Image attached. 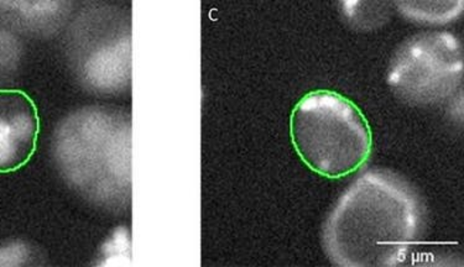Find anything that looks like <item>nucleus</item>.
I'll use <instances>...</instances> for the list:
<instances>
[{
    "mask_svg": "<svg viewBox=\"0 0 464 267\" xmlns=\"http://www.w3.org/2000/svg\"><path fill=\"white\" fill-rule=\"evenodd\" d=\"M290 135L304 164L327 178L354 174L372 152L371 125L363 111L334 91H313L297 101Z\"/></svg>",
    "mask_w": 464,
    "mask_h": 267,
    "instance_id": "nucleus-2",
    "label": "nucleus"
},
{
    "mask_svg": "<svg viewBox=\"0 0 464 267\" xmlns=\"http://www.w3.org/2000/svg\"><path fill=\"white\" fill-rule=\"evenodd\" d=\"M39 134V110L29 94L0 90V174L18 171L32 160Z\"/></svg>",
    "mask_w": 464,
    "mask_h": 267,
    "instance_id": "nucleus-3",
    "label": "nucleus"
},
{
    "mask_svg": "<svg viewBox=\"0 0 464 267\" xmlns=\"http://www.w3.org/2000/svg\"><path fill=\"white\" fill-rule=\"evenodd\" d=\"M64 177L101 205L127 202L130 191V125L104 110H83L67 118L55 141Z\"/></svg>",
    "mask_w": 464,
    "mask_h": 267,
    "instance_id": "nucleus-1",
    "label": "nucleus"
}]
</instances>
